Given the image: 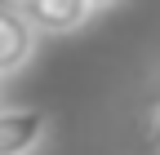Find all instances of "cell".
<instances>
[{"instance_id":"2","label":"cell","mask_w":160,"mask_h":155,"mask_svg":"<svg viewBox=\"0 0 160 155\" xmlns=\"http://www.w3.org/2000/svg\"><path fill=\"white\" fill-rule=\"evenodd\" d=\"M18 13L31 22V31H49V35H67V31H80L93 18V9L85 0H18L13 5Z\"/></svg>"},{"instance_id":"3","label":"cell","mask_w":160,"mask_h":155,"mask_svg":"<svg viewBox=\"0 0 160 155\" xmlns=\"http://www.w3.org/2000/svg\"><path fill=\"white\" fill-rule=\"evenodd\" d=\"M36 58V31L13 5H0V80L18 75Z\"/></svg>"},{"instance_id":"6","label":"cell","mask_w":160,"mask_h":155,"mask_svg":"<svg viewBox=\"0 0 160 155\" xmlns=\"http://www.w3.org/2000/svg\"><path fill=\"white\" fill-rule=\"evenodd\" d=\"M13 5H18V0H13Z\"/></svg>"},{"instance_id":"1","label":"cell","mask_w":160,"mask_h":155,"mask_svg":"<svg viewBox=\"0 0 160 155\" xmlns=\"http://www.w3.org/2000/svg\"><path fill=\"white\" fill-rule=\"evenodd\" d=\"M49 138V111L0 106V155H31Z\"/></svg>"},{"instance_id":"4","label":"cell","mask_w":160,"mask_h":155,"mask_svg":"<svg viewBox=\"0 0 160 155\" xmlns=\"http://www.w3.org/2000/svg\"><path fill=\"white\" fill-rule=\"evenodd\" d=\"M147 146H151V151H160V102H156V106H147Z\"/></svg>"},{"instance_id":"5","label":"cell","mask_w":160,"mask_h":155,"mask_svg":"<svg viewBox=\"0 0 160 155\" xmlns=\"http://www.w3.org/2000/svg\"><path fill=\"white\" fill-rule=\"evenodd\" d=\"M89 9H107V5H116V0H85Z\"/></svg>"}]
</instances>
